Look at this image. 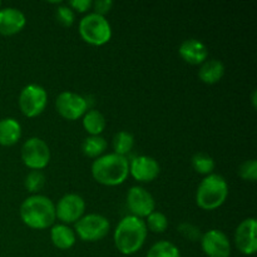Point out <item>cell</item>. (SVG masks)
Returning <instances> with one entry per match:
<instances>
[{"label":"cell","mask_w":257,"mask_h":257,"mask_svg":"<svg viewBox=\"0 0 257 257\" xmlns=\"http://www.w3.org/2000/svg\"><path fill=\"white\" fill-rule=\"evenodd\" d=\"M146 257H182L180 248L171 241H158L148 250Z\"/></svg>","instance_id":"22"},{"label":"cell","mask_w":257,"mask_h":257,"mask_svg":"<svg viewBox=\"0 0 257 257\" xmlns=\"http://www.w3.org/2000/svg\"><path fill=\"white\" fill-rule=\"evenodd\" d=\"M147 230L152 231L155 233H162L167 230L168 227V218L165 213L160 211H153L147 217V221H145Z\"/></svg>","instance_id":"25"},{"label":"cell","mask_w":257,"mask_h":257,"mask_svg":"<svg viewBox=\"0 0 257 257\" xmlns=\"http://www.w3.org/2000/svg\"><path fill=\"white\" fill-rule=\"evenodd\" d=\"M127 207L131 215L143 220L156 211V201L146 188L133 186L127 193Z\"/></svg>","instance_id":"11"},{"label":"cell","mask_w":257,"mask_h":257,"mask_svg":"<svg viewBox=\"0 0 257 257\" xmlns=\"http://www.w3.org/2000/svg\"><path fill=\"white\" fill-rule=\"evenodd\" d=\"M147 226L142 218L128 215L118 222L113 241L114 246L122 255L131 256L137 253L147 240Z\"/></svg>","instance_id":"1"},{"label":"cell","mask_w":257,"mask_h":257,"mask_svg":"<svg viewBox=\"0 0 257 257\" xmlns=\"http://www.w3.org/2000/svg\"><path fill=\"white\" fill-rule=\"evenodd\" d=\"M107 150V141L102 136H89L82 145V151L87 157L98 158L104 155Z\"/></svg>","instance_id":"21"},{"label":"cell","mask_w":257,"mask_h":257,"mask_svg":"<svg viewBox=\"0 0 257 257\" xmlns=\"http://www.w3.org/2000/svg\"><path fill=\"white\" fill-rule=\"evenodd\" d=\"M22 138V125L14 118L0 120V146L12 147Z\"/></svg>","instance_id":"17"},{"label":"cell","mask_w":257,"mask_h":257,"mask_svg":"<svg viewBox=\"0 0 257 257\" xmlns=\"http://www.w3.org/2000/svg\"><path fill=\"white\" fill-rule=\"evenodd\" d=\"M85 201L77 193L64 195L55 205V216L63 225L75 223L84 216Z\"/></svg>","instance_id":"10"},{"label":"cell","mask_w":257,"mask_h":257,"mask_svg":"<svg viewBox=\"0 0 257 257\" xmlns=\"http://www.w3.org/2000/svg\"><path fill=\"white\" fill-rule=\"evenodd\" d=\"M20 218L23 223L33 230H45L55 222V205L49 197L33 195L25 198L20 206Z\"/></svg>","instance_id":"3"},{"label":"cell","mask_w":257,"mask_h":257,"mask_svg":"<svg viewBox=\"0 0 257 257\" xmlns=\"http://www.w3.org/2000/svg\"><path fill=\"white\" fill-rule=\"evenodd\" d=\"M252 105L253 108H256V90L252 93Z\"/></svg>","instance_id":"32"},{"label":"cell","mask_w":257,"mask_h":257,"mask_svg":"<svg viewBox=\"0 0 257 257\" xmlns=\"http://www.w3.org/2000/svg\"><path fill=\"white\" fill-rule=\"evenodd\" d=\"M90 171L94 181L99 185L115 187L127 181L130 176V161L123 156L107 153L95 158Z\"/></svg>","instance_id":"2"},{"label":"cell","mask_w":257,"mask_h":257,"mask_svg":"<svg viewBox=\"0 0 257 257\" xmlns=\"http://www.w3.org/2000/svg\"><path fill=\"white\" fill-rule=\"evenodd\" d=\"M48 104V93L42 85L28 84L20 92L19 108L28 118H35L42 114Z\"/></svg>","instance_id":"7"},{"label":"cell","mask_w":257,"mask_h":257,"mask_svg":"<svg viewBox=\"0 0 257 257\" xmlns=\"http://www.w3.org/2000/svg\"><path fill=\"white\" fill-rule=\"evenodd\" d=\"M192 167L197 173L203 176H208L213 173L216 167L215 160L206 153H196L192 157Z\"/></svg>","instance_id":"24"},{"label":"cell","mask_w":257,"mask_h":257,"mask_svg":"<svg viewBox=\"0 0 257 257\" xmlns=\"http://www.w3.org/2000/svg\"><path fill=\"white\" fill-rule=\"evenodd\" d=\"M55 18L63 27H72L75 20V13L67 4L59 5L55 12Z\"/></svg>","instance_id":"27"},{"label":"cell","mask_w":257,"mask_h":257,"mask_svg":"<svg viewBox=\"0 0 257 257\" xmlns=\"http://www.w3.org/2000/svg\"><path fill=\"white\" fill-rule=\"evenodd\" d=\"M228 197L227 181L217 173L206 176L198 185L196 192V203L205 211L220 208Z\"/></svg>","instance_id":"4"},{"label":"cell","mask_w":257,"mask_h":257,"mask_svg":"<svg viewBox=\"0 0 257 257\" xmlns=\"http://www.w3.org/2000/svg\"><path fill=\"white\" fill-rule=\"evenodd\" d=\"M82 124L89 136H100L107 127V120L99 110L88 109L82 117Z\"/></svg>","instance_id":"20"},{"label":"cell","mask_w":257,"mask_h":257,"mask_svg":"<svg viewBox=\"0 0 257 257\" xmlns=\"http://www.w3.org/2000/svg\"><path fill=\"white\" fill-rule=\"evenodd\" d=\"M75 236L85 242H97L103 240L110 230L107 217L98 213H88L75 222Z\"/></svg>","instance_id":"6"},{"label":"cell","mask_w":257,"mask_h":257,"mask_svg":"<svg viewBox=\"0 0 257 257\" xmlns=\"http://www.w3.org/2000/svg\"><path fill=\"white\" fill-rule=\"evenodd\" d=\"M135 146V137L127 131H120L113 137V150L115 155L125 157Z\"/></svg>","instance_id":"23"},{"label":"cell","mask_w":257,"mask_h":257,"mask_svg":"<svg viewBox=\"0 0 257 257\" xmlns=\"http://www.w3.org/2000/svg\"><path fill=\"white\" fill-rule=\"evenodd\" d=\"M180 57L191 65H201L207 60L208 49L205 43L198 39H187L180 45Z\"/></svg>","instance_id":"16"},{"label":"cell","mask_w":257,"mask_h":257,"mask_svg":"<svg viewBox=\"0 0 257 257\" xmlns=\"http://www.w3.org/2000/svg\"><path fill=\"white\" fill-rule=\"evenodd\" d=\"M201 248L207 257H230L231 242L221 230H208L201 236Z\"/></svg>","instance_id":"13"},{"label":"cell","mask_w":257,"mask_h":257,"mask_svg":"<svg viewBox=\"0 0 257 257\" xmlns=\"http://www.w3.org/2000/svg\"><path fill=\"white\" fill-rule=\"evenodd\" d=\"M27 25V18L22 10L17 8L0 9V34L5 37L15 35Z\"/></svg>","instance_id":"15"},{"label":"cell","mask_w":257,"mask_h":257,"mask_svg":"<svg viewBox=\"0 0 257 257\" xmlns=\"http://www.w3.org/2000/svg\"><path fill=\"white\" fill-rule=\"evenodd\" d=\"M79 35L85 43L94 47L107 44L112 38V27L105 17L89 13L79 22Z\"/></svg>","instance_id":"5"},{"label":"cell","mask_w":257,"mask_h":257,"mask_svg":"<svg viewBox=\"0 0 257 257\" xmlns=\"http://www.w3.org/2000/svg\"><path fill=\"white\" fill-rule=\"evenodd\" d=\"M0 9H2V2H0Z\"/></svg>","instance_id":"33"},{"label":"cell","mask_w":257,"mask_h":257,"mask_svg":"<svg viewBox=\"0 0 257 257\" xmlns=\"http://www.w3.org/2000/svg\"><path fill=\"white\" fill-rule=\"evenodd\" d=\"M238 175L242 180L255 182L257 180V162L256 160L245 161L238 168Z\"/></svg>","instance_id":"28"},{"label":"cell","mask_w":257,"mask_h":257,"mask_svg":"<svg viewBox=\"0 0 257 257\" xmlns=\"http://www.w3.org/2000/svg\"><path fill=\"white\" fill-rule=\"evenodd\" d=\"M113 7L112 0H97V2H93L92 8L94 9V13L98 15H102L104 17L105 14L110 12Z\"/></svg>","instance_id":"31"},{"label":"cell","mask_w":257,"mask_h":257,"mask_svg":"<svg viewBox=\"0 0 257 257\" xmlns=\"http://www.w3.org/2000/svg\"><path fill=\"white\" fill-rule=\"evenodd\" d=\"M257 221L255 217H247L241 221L235 232V246L242 255L252 256L257 251Z\"/></svg>","instance_id":"12"},{"label":"cell","mask_w":257,"mask_h":257,"mask_svg":"<svg viewBox=\"0 0 257 257\" xmlns=\"http://www.w3.org/2000/svg\"><path fill=\"white\" fill-rule=\"evenodd\" d=\"M22 161L32 171H42L49 165V146L38 137H32L23 143Z\"/></svg>","instance_id":"8"},{"label":"cell","mask_w":257,"mask_h":257,"mask_svg":"<svg viewBox=\"0 0 257 257\" xmlns=\"http://www.w3.org/2000/svg\"><path fill=\"white\" fill-rule=\"evenodd\" d=\"M45 185V176L42 171H30L24 180V186L28 192L35 193L39 192Z\"/></svg>","instance_id":"26"},{"label":"cell","mask_w":257,"mask_h":257,"mask_svg":"<svg viewBox=\"0 0 257 257\" xmlns=\"http://www.w3.org/2000/svg\"><path fill=\"white\" fill-rule=\"evenodd\" d=\"M67 5L74 13H87L88 10L92 9L93 2L92 0H72V2L68 3Z\"/></svg>","instance_id":"30"},{"label":"cell","mask_w":257,"mask_h":257,"mask_svg":"<svg viewBox=\"0 0 257 257\" xmlns=\"http://www.w3.org/2000/svg\"><path fill=\"white\" fill-rule=\"evenodd\" d=\"M223 75H225V65L217 59L206 60L203 64H201L198 70V78L205 84H216L222 79Z\"/></svg>","instance_id":"19"},{"label":"cell","mask_w":257,"mask_h":257,"mask_svg":"<svg viewBox=\"0 0 257 257\" xmlns=\"http://www.w3.org/2000/svg\"><path fill=\"white\" fill-rule=\"evenodd\" d=\"M178 232H180L186 240H190L191 242H196V241L201 240V236H202L200 228L190 222L180 223V225H178Z\"/></svg>","instance_id":"29"},{"label":"cell","mask_w":257,"mask_h":257,"mask_svg":"<svg viewBox=\"0 0 257 257\" xmlns=\"http://www.w3.org/2000/svg\"><path fill=\"white\" fill-rule=\"evenodd\" d=\"M55 108L60 117L67 120H77L88 110V100L83 95L73 92L60 93L55 100Z\"/></svg>","instance_id":"9"},{"label":"cell","mask_w":257,"mask_h":257,"mask_svg":"<svg viewBox=\"0 0 257 257\" xmlns=\"http://www.w3.org/2000/svg\"><path fill=\"white\" fill-rule=\"evenodd\" d=\"M160 172V163L150 156H137L130 162V175L141 183L152 182Z\"/></svg>","instance_id":"14"},{"label":"cell","mask_w":257,"mask_h":257,"mask_svg":"<svg viewBox=\"0 0 257 257\" xmlns=\"http://www.w3.org/2000/svg\"><path fill=\"white\" fill-rule=\"evenodd\" d=\"M50 240L52 243L59 250H69L74 246L75 241H77V236L75 232L67 225H53L52 230H50Z\"/></svg>","instance_id":"18"}]
</instances>
